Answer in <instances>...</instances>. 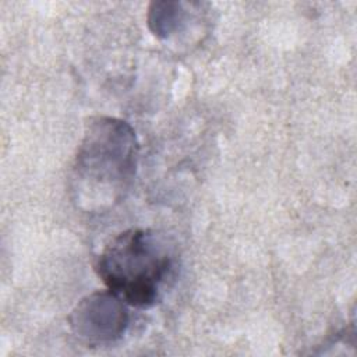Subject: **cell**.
<instances>
[{
	"mask_svg": "<svg viewBox=\"0 0 357 357\" xmlns=\"http://www.w3.org/2000/svg\"><path fill=\"white\" fill-rule=\"evenodd\" d=\"M138 144L132 128L113 117H98L86 126L73 169V190L85 209L119 202L137 167Z\"/></svg>",
	"mask_w": 357,
	"mask_h": 357,
	"instance_id": "6da1fadb",
	"label": "cell"
},
{
	"mask_svg": "<svg viewBox=\"0 0 357 357\" xmlns=\"http://www.w3.org/2000/svg\"><path fill=\"white\" fill-rule=\"evenodd\" d=\"M95 269L107 289L124 303L148 308L159 298L172 258L159 236L151 230L130 229L103 248Z\"/></svg>",
	"mask_w": 357,
	"mask_h": 357,
	"instance_id": "7a4b0ae2",
	"label": "cell"
},
{
	"mask_svg": "<svg viewBox=\"0 0 357 357\" xmlns=\"http://www.w3.org/2000/svg\"><path fill=\"white\" fill-rule=\"evenodd\" d=\"M70 324L73 331L86 340L113 342L124 333L128 312L123 300L112 290L96 291L77 304Z\"/></svg>",
	"mask_w": 357,
	"mask_h": 357,
	"instance_id": "3957f363",
	"label": "cell"
},
{
	"mask_svg": "<svg viewBox=\"0 0 357 357\" xmlns=\"http://www.w3.org/2000/svg\"><path fill=\"white\" fill-rule=\"evenodd\" d=\"M183 11L178 3H153L149 11V26L158 36H169L178 28Z\"/></svg>",
	"mask_w": 357,
	"mask_h": 357,
	"instance_id": "277c9868",
	"label": "cell"
}]
</instances>
